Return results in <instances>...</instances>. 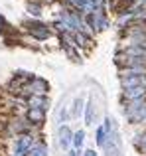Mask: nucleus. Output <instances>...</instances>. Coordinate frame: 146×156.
I'll list each match as a JSON object with an SVG mask.
<instances>
[{"label": "nucleus", "mask_w": 146, "mask_h": 156, "mask_svg": "<svg viewBox=\"0 0 146 156\" xmlns=\"http://www.w3.org/2000/svg\"><path fill=\"white\" fill-rule=\"evenodd\" d=\"M4 134L8 138H14V136H20V134H38L34 125L26 121L24 115H16V117H10L6 122H4Z\"/></svg>", "instance_id": "1"}, {"label": "nucleus", "mask_w": 146, "mask_h": 156, "mask_svg": "<svg viewBox=\"0 0 146 156\" xmlns=\"http://www.w3.org/2000/svg\"><path fill=\"white\" fill-rule=\"evenodd\" d=\"M85 20V26H87L89 34L95 36L97 32H103L109 28V16H107V10H101V12H89V14L83 16Z\"/></svg>", "instance_id": "2"}, {"label": "nucleus", "mask_w": 146, "mask_h": 156, "mask_svg": "<svg viewBox=\"0 0 146 156\" xmlns=\"http://www.w3.org/2000/svg\"><path fill=\"white\" fill-rule=\"evenodd\" d=\"M24 28H26V32L34 40H38V42H43V40H47L51 36V26L43 24L42 20H30V22L24 24Z\"/></svg>", "instance_id": "3"}, {"label": "nucleus", "mask_w": 146, "mask_h": 156, "mask_svg": "<svg viewBox=\"0 0 146 156\" xmlns=\"http://www.w3.org/2000/svg\"><path fill=\"white\" fill-rule=\"evenodd\" d=\"M71 140H73V130L69 126L67 125L57 126V144H59V148L69 150L71 148Z\"/></svg>", "instance_id": "4"}, {"label": "nucleus", "mask_w": 146, "mask_h": 156, "mask_svg": "<svg viewBox=\"0 0 146 156\" xmlns=\"http://www.w3.org/2000/svg\"><path fill=\"white\" fill-rule=\"evenodd\" d=\"M24 117H26V121L30 122V125H34L36 129H40V126L46 122V111H40V109H26Z\"/></svg>", "instance_id": "5"}, {"label": "nucleus", "mask_w": 146, "mask_h": 156, "mask_svg": "<svg viewBox=\"0 0 146 156\" xmlns=\"http://www.w3.org/2000/svg\"><path fill=\"white\" fill-rule=\"evenodd\" d=\"M26 101V107L28 109H40V111H47L50 109V99L47 97H40V95H32L28 97Z\"/></svg>", "instance_id": "6"}, {"label": "nucleus", "mask_w": 146, "mask_h": 156, "mask_svg": "<svg viewBox=\"0 0 146 156\" xmlns=\"http://www.w3.org/2000/svg\"><path fill=\"white\" fill-rule=\"evenodd\" d=\"M140 99H146V87L123 89V101H140Z\"/></svg>", "instance_id": "7"}, {"label": "nucleus", "mask_w": 146, "mask_h": 156, "mask_svg": "<svg viewBox=\"0 0 146 156\" xmlns=\"http://www.w3.org/2000/svg\"><path fill=\"white\" fill-rule=\"evenodd\" d=\"M73 40H75L77 50H89L93 44V36L85 34V32H73Z\"/></svg>", "instance_id": "8"}, {"label": "nucleus", "mask_w": 146, "mask_h": 156, "mask_svg": "<svg viewBox=\"0 0 146 156\" xmlns=\"http://www.w3.org/2000/svg\"><path fill=\"white\" fill-rule=\"evenodd\" d=\"M83 117H85V125H87V126L95 125V103H93V99H89L87 103H85Z\"/></svg>", "instance_id": "9"}, {"label": "nucleus", "mask_w": 146, "mask_h": 156, "mask_svg": "<svg viewBox=\"0 0 146 156\" xmlns=\"http://www.w3.org/2000/svg\"><path fill=\"white\" fill-rule=\"evenodd\" d=\"M28 156H50V148H47V144H46V142L38 140V142H36V144L30 148Z\"/></svg>", "instance_id": "10"}, {"label": "nucleus", "mask_w": 146, "mask_h": 156, "mask_svg": "<svg viewBox=\"0 0 146 156\" xmlns=\"http://www.w3.org/2000/svg\"><path fill=\"white\" fill-rule=\"evenodd\" d=\"M65 6L71 10L79 12V14H87V0H65Z\"/></svg>", "instance_id": "11"}, {"label": "nucleus", "mask_w": 146, "mask_h": 156, "mask_svg": "<svg viewBox=\"0 0 146 156\" xmlns=\"http://www.w3.org/2000/svg\"><path fill=\"white\" fill-rule=\"evenodd\" d=\"M132 144L136 146V150H138L142 156H146V130L142 133H138L134 138H132Z\"/></svg>", "instance_id": "12"}, {"label": "nucleus", "mask_w": 146, "mask_h": 156, "mask_svg": "<svg viewBox=\"0 0 146 156\" xmlns=\"http://www.w3.org/2000/svg\"><path fill=\"white\" fill-rule=\"evenodd\" d=\"M107 138H109L107 129H105L103 125H99V126H97V130H95V142H97V146H99V148H103L105 142H107Z\"/></svg>", "instance_id": "13"}, {"label": "nucleus", "mask_w": 146, "mask_h": 156, "mask_svg": "<svg viewBox=\"0 0 146 156\" xmlns=\"http://www.w3.org/2000/svg\"><path fill=\"white\" fill-rule=\"evenodd\" d=\"M83 142H85V130L83 129H81V130H75V133H73L71 146L75 150H81V148H83Z\"/></svg>", "instance_id": "14"}, {"label": "nucleus", "mask_w": 146, "mask_h": 156, "mask_svg": "<svg viewBox=\"0 0 146 156\" xmlns=\"http://www.w3.org/2000/svg\"><path fill=\"white\" fill-rule=\"evenodd\" d=\"M83 109H85V105H83V99H81V97H77V99L73 101V107H71V117L79 119L81 115H83Z\"/></svg>", "instance_id": "15"}, {"label": "nucleus", "mask_w": 146, "mask_h": 156, "mask_svg": "<svg viewBox=\"0 0 146 156\" xmlns=\"http://www.w3.org/2000/svg\"><path fill=\"white\" fill-rule=\"evenodd\" d=\"M67 117H69V111H67V107H65V105H61V107L57 109V113H55V121H57V126L65 125Z\"/></svg>", "instance_id": "16"}, {"label": "nucleus", "mask_w": 146, "mask_h": 156, "mask_svg": "<svg viewBox=\"0 0 146 156\" xmlns=\"http://www.w3.org/2000/svg\"><path fill=\"white\" fill-rule=\"evenodd\" d=\"M28 14L30 16H34V20H40V16H42V4L40 2H30L28 4Z\"/></svg>", "instance_id": "17"}, {"label": "nucleus", "mask_w": 146, "mask_h": 156, "mask_svg": "<svg viewBox=\"0 0 146 156\" xmlns=\"http://www.w3.org/2000/svg\"><path fill=\"white\" fill-rule=\"evenodd\" d=\"M81 156H99V152H97L95 148H87V150H83V154Z\"/></svg>", "instance_id": "18"}, {"label": "nucleus", "mask_w": 146, "mask_h": 156, "mask_svg": "<svg viewBox=\"0 0 146 156\" xmlns=\"http://www.w3.org/2000/svg\"><path fill=\"white\" fill-rule=\"evenodd\" d=\"M120 4H124V6H128V4H132V2H136V0H119Z\"/></svg>", "instance_id": "19"}]
</instances>
